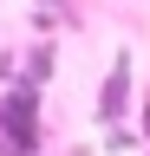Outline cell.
<instances>
[{"instance_id":"cell-1","label":"cell","mask_w":150,"mask_h":156,"mask_svg":"<svg viewBox=\"0 0 150 156\" xmlns=\"http://www.w3.org/2000/svg\"><path fill=\"white\" fill-rule=\"evenodd\" d=\"M98 104H104L98 117H118V111H124V65L111 72V85H104V98H98Z\"/></svg>"}]
</instances>
